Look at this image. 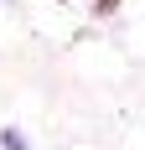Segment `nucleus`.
<instances>
[{
	"label": "nucleus",
	"instance_id": "nucleus-2",
	"mask_svg": "<svg viewBox=\"0 0 145 150\" xmlns=\"http://www.w3.org/2000/svg\"><path fill=\"white\" fill-rule=\"evenodd\" d=\"M109 16H119V0H93V21H109Z\"/></svg>",
	"mask_w": 145,
	"mask_h": 150
},
{
	"label": "nucleus",
	"instance_id": "nucleus-1",
	"mask_svg": "<svg viewBox=\"0 0 145 150\" xmlns=\"http://www.w3.org/2000/svg\"><path fill=\"white\" fill-rule=\"evenodd\" d=\"M0 150H31V135L16 129V124H5V129H0Z\"/></svg>",
	"mask_w": 145,
	"mask_h": 150
}]
</instances>
